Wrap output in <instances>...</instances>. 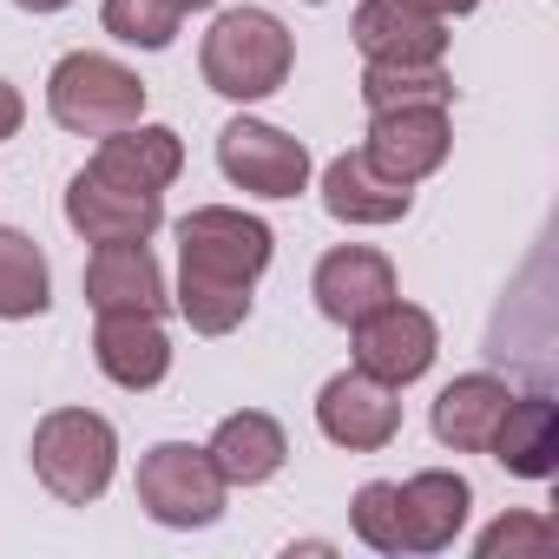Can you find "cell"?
Listing matches in <instances>:
<instances>
[{"label": "cell", "instance_id": "6da1fadb", "mask_svg": "<svg viewBox=\"0 0 559 559\" xmlns=\"http://www.w3.org/2000/svg\"><path fill=\"white\" fill-rule=\"evenodd\" d=\"M270 224L237 204H198L178 217V317L198 336H230L250 317V290L270 270Z\"/></svg>", "mask_w": 559, "mask_h": 559}, {"label": "cell", "instance_id": "7a4b0ae2", "mask_svg": "<svg viewBox=\"0 0 559 559\" xmlns=\"http://www.w3.org/2000/svg\"><path fill=\"white\" fill-rule=\"evenodd\" d=\"M198 67H204V86L237 99V106H257L270 99L276 86L290 80L297 67V40L290 27L276 21L270 8H224L198 47Z\"/></svg>", "mask_w": 559, "mask_h": 559}, {"label": "cell", "instance_id": "3957f363", "mask_svg": "<svg viewBox=\"0 0 559 559\" xmlns=\"http://www.w3.org/2000/svg\"><path fill=\"white\" fill-rule=\"evenodd\" d=\"M34 474L53 500L93 507L119 474V428L93 408H53L34 428Z\"/></svg>", "mask_w": 559, "mask_h": 559}, {"label": "cell", "instance_id": "277c9868", "mask_svg": "<svg viewBox=\"0 0 559 559\" xmlns=\"http://www.w3.org/2000/svg\"><path fill=\"white\" fill-rule=\"evenodd\" d=\"M47 112L60 132L106 139V132L145 119V80L112 53H67L47 73Z\"/></svg>", "mask_w": 559, "mask_h": 559}, {"label": "cell", "instance_id": "5b68a950", "mask_svg": "<svg viewBox=\"0 0 559 559\" xmlns=\"http://www.w3.org/2000/svg\"><path fill=\"white\" fill-rule=\"evenodd\" d=\"M224 500H230V487H224V474L211 467V454L198 441H158V448H145V461H139V507L158 526H171V533L217 526Z\"/></svg>", "mask_w": 559, "mask_h": 559}, {"label": "cell", "instance_id": "8992f818", "mask_svg": "<svg viewBox=\"0 0 559 559\" xmlns=\"http://www.w3.org/2000/svg\"><path fill=\"white\" fill-rule=\"evenodd\" d=\"M217 165L250 198H297V191H310V145L290 139L284 126H263V119H230L217 132Z\"/></svg>", "mask_w": 559, "mask_h": 559}, {"label": "cell", "instance_id": "52a82bcc", "mask_svg": "<svg viewBox=\"0 0 559 559\" xmlns=\"http://www.w3.org/2000/svg\"><path fill=\"white\" fill-rule=\"evenodd\" d=\"M349 330H356V369L376 376V382H389V389L421 382V376L435 369V356H441L435 317H428L421 304H402V297H389L382 310H369V317L349 323Z\"/></svg>", "mask_w": 559, "mask_h": 559}, {"label": "cell", "instance_id": "ba28073f", "mask_svg": "<svg viewBox=\"0 0 559 559\" xmlns=\"http://www.w3.org/2000/svg\"><path fill=\"white\" fill-rule=\"evenodd\" d=\"M67 224L86 243H145L165 224V191H139V185H119L99 165H86L67 185Z\"/></svg>", "mask_w": 559, "mask_h": 559}, {"label": "cell", "instance_id": "9c48e42d", "mask_svg": "<svg viewBox=\"0 0 559 559\" xmlns=\"http://www.w3.org/2000/svg\"><path fill=\"white\" fill-rule=\"evenodd\" d=\"M454 152V126H448V106H395V112H369V145L362 158L395 178V185H421L448 165Z\"/></svg>", "mask_w": 559, "mask_h": 559}, {"label": "cell", "instance_id": "30bf717a", "mask_svg": "<svg viewBox=\"0 0 559 559\" xmlns=\"http://www.w3.org/2000/svg\"><path fill=\"white\" fill-rule=\"evenodd\" d=\"M317 428H323V441H336L349 454H382L402 435V402H395L389 382H376L362 369H343L317 395Z\"/></svg>", "mask_w": 559, "mask_h": 559}, {"label": "cell", "instance_id": "8fae6325", "mask_svg": "<svg viewBox=\"0 0 559 559\" xmlns=\"http://www.w3.org/2000/svg\"><path fill=\"white\" fill-rule=\"evenodd\" d=\"M93 362H99L106 382L145 395V389H158L171 376V336L145 310H106L99 330H93Z\"/></svg>", "mask_w": 559, "mask_h": 559}, {"label": "cell", "instance_id": "7c38bea8", "mask_svg": "<svg viewBox=\"0 0 559 559\" xmlns=\"http://www.w3.org/2000/svg\"><path fill=\"white\" fill-rule=\"evenodd\" d=\"M310 297H317V310L330 317V323H362L369 310H382L389 297H402L395 290V263L382 257V250H369V243H343V250H330L323 263H317V276H310Z\"/></svg>", "mask_w": 559, "mask_h": 559}, {"label": "cell", "instance_id": "4fadbf2b", "mask_svg": "<svg viewBox=\"0 0 559 559\" xmlns=\"http://www.w3.org/2000/svg\"><path fill=\"white\" fill-rule=\"evenodd\" d=\"M402 493V552H448L467 526V507H474V487L448 467H421L408 480H395Z\"/></svg>", "mask_w": 559, "mask_h": 559}, {"label": "cell", "instance_id": "5bb4252c", "mask_svg": "<svg viewBox=\"0 0 559 559\" xmlns=\"http://www.w3.org/2000/svg\"><path fill=\"white\" fill-rule=\"evenodd\" d=\"M204 454H211V467L224 474V487H263V480L284 474L290 441H284V428H276V415L237 408V415H224V421L211 428Z\"/></svg>", "mask_w": 559, "mask_h": 559}, {"label": "cell", "instance_id": "9a60e30c", "mask_svg": "<svg viewBox=\"0 0 559 559\" xmlns=\"http://www.w3.org/2000/svg\"><path fill=\"white\" fill-rule=\"evenodd\" d=\"M356 47L369 67H395V60H448V21H428L408 0H362L349 21Z\"/></svg>", "mask_w": 559, "mask_h": 559}, {"label": "cell", "instance_id": "2e32d148", "mask_svg": "<svg viewBox=\"0 0 559 559\" xmlns=\"http://www.w3.org/2000/svg\"><path fill=\"white\" fill-rule=\"evenodd\" d=\"M86 304L106 310H145L165 317V270L145 243H93L86 257Z\"/></svg>", "mask_w": 559, "mask_h": 559}, {"label": "cell", "instance_id": "e0dca14e", "mask_svg": "<svg viewBox=\"0 0 559 559\" xmlns=\"http://www.w3.org/2000/svg\"><path fill=\"white\" fill-rule=\"evenodd\" d=\"M415 204V185L382 178L362 152H343L323 165V211L336 224H402Z\"/></svg>", "mask_w": 559, "mask_h": 559}, {"label": "cell", "instance_id": "ac0fdd59", "mask_svg": "<svg viewBox=\"0 0 559 559\" xmlns=\"http://www.w3.org/2000/svg\"><path fill=\"white\" fill-rule=\"evenodd\" d=\"M507 402H513V389H507L500 376H454V382L435 395V415H428V421H435V441L454 448V454H487V441H493Z\"/></svg>", "mask_w": 559, "mask_h": 559}, {"label": "cell", "instance_id": "d6986e66", "mask_svg": "<svg viewBox=\"0 0 559 559\" xmlns=\"http://www.w3.org/2000/svg\"><path fill=\"white\" fill-rule=\"evenodd\" d=\"M487 454L507 474H520V480H546L559 467V402L513 395L507 415H500V428H493V441H487Z\"/></svg>", "mask_w": 559, "mask_h": 559}, {"label": "cell", "instance_id": "ffe728a7", "mask_svg": "<svg viewBox=\"0 0 559 559\" xmlns=\"http://www.w3.org/2000/svg\"><path fill=\"white\" fill-rule=\"evenodd\" d=\"M93 165L106 171V178H119V185H139V191H165L178 171H185V139L171 132V126H119V132H106L99 139V152H93Z\"/></svg>", "mask_w": 559, "mask_h": 559}, {"label": "cell", "instance_id": "44dd1931", "mask_svg": "<svg viewBox=\"0 0 559 559\" xmlns=\"http://www.w3.org/2000/svg\"><path fill=\"white\" fill-rule=\"evenodd\" d=\"M53 310V270H47V250L0 224V323H27V317H47Z\"/></svg>", "mask_w": 559, "mask_h": 559}, {"label": "cell", "instance_id": "7402d4cb", "mask_svg": "<svg viewBox=\"0 0 559 559\" xmlns=\"http://www.w3.org/2000/svg\"><path fill=\"white\" fill-rule=\"evenodd\" d=\"M362 106L395 112V106H454V80L441 60H395V67H362Z\"/></svg>", "mask_w": 559, "mask_h": 559}, {"label": "cell", "instance_id": "603a6c76", "mask_svg": "<svg viewBox=\"0 0 559 559\" xmlns=\"http://www.w3.org/2000/svg\"><path fill=\"white\" fill-rule=\"evenodd\" d=\"M178 8L171 0H106L99 8V27L119 40V47H145V53H165L178 40Z\"/></svg>", "mask_w": 559, "mask_h": 559}, {"label": "cell", "instance_id": "cb8c5ba5", "mask_svg": "<svg viewBox=\"0 0 559 559\" xmlns=\"http://www.w3.org/2000/svg\"><path fill=\"white\" fill-rule=\"evenodd\" d=\"M349 526H356L362 546L402 559V493H395V480H369V487H356V500H349Z\"/></svg>", "mask_w": 559, "mask_h": 559}, {"label": "cell", "instance_id": "d4e9b609", "mask_svg": "<svg viewBox=\"0 0 559 559\" xmlns=\"http://www.w3.org/2000/svg\"><path fill=\"white\" fill-rule=\"evenodd\" d=\"M559 546V526L546 520V513H500L480 539H474V552L480 559H539V552H552Z\"/></svg>", "mask_w": 559, "mask_h": 559}, {"label": "cell", "instance_id": "484cf974", "mask_svg": "<svg viewBox=\"0 0 559 559\" xmlns=\"http://www.w3.org/2000/svg\"><path fill=\"white\" fill-rule=\"evenodd\" d=\"M21 126H27V99H21V86H8V80H0V145H8Z\"/></svg>", "mask_w": 559, "mask_h": 559}, {"label": "cell", "instance_id": "4316f807", "mask_svg": "<svg viewBox=\"0 0 559 559\" xmlns=\"http://www.w3.org/2000/svg\"><path fill=\"white\" fill-rule=\"evenodd\" d=\"M408 8H421L428 21H461V14H474L480 0H408Z\"/></svg>", "mask_w": 559, "mask_h": 559}, {"label": "cell", "instance_id": "83f0119b", "mask_svg": "<svg viewBox=\"0 0 559 559\" xmlns=\"http://www.w3.org/2000/svg\"><path fill=\"white\" fill-rule=\"evenodd\" d=\"M14 8H27V14H60V8H73V0H14Z\"/></svg>", "mask_w": 559, "mask_h": 559}, {"label": "cell", "instance_id": "f1b7e54d", "mask_svg": "<svg viewBox=\"0 0 559 559\" xmlns=\"http://www.w3.org/2000/svg\"><path fill=\"white\" fill-rule=\"evenodd\" d=\"M178 14H204V8H217V0H171Z\"/></svg>", "mask_w": 559, "mask_h": 559}, {"label": "cell", "instance_id": "f546056e", "mask_svg": "<svg viewBox=\"0 0 559 559\" xmlns=\"http://www.w3.org/2000/svg\"><path fill=\"white\" fill-rule=\"evenodd\" d=\"M310 8H323V0H310Z\"/></svg>", "mask_w": 559, "mask_h": 559}]
</instances>
